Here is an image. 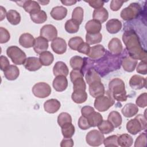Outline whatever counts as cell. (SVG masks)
Listing matches in <instances>:
<instances>
[{
    "label": "cell",
    "instance_id": "cell-24",
    "mask_svg": "<svg viewBox=\"0 0 147 147\" xmlns=\"http://www.w3.org/2000/svg\"><path fill=\"white\" fill-rule=\"evenodd\" d=\"M35 38L30 33H25L22 34L19 38V44L25 48H29L33 47Z\"/></svg>",
    "mask_w": 147,
    "mask_h": 147
},
{
    "label": "cell",
    "instance_id": "cell-52",
    "mask_svg": "<svg viewBox=\"0 0 147 147\" xmlns=\"http://www.w3.org/2000/svg\"><path fill=\"white\" fill-rule=\"evenodd\" d=\"M124 1H117V0H113L110 2V7L111 10L116 11H118L122 6Z\"/></svg>",
    "mask_w": 147,
    "mask_h": 147
},
{
    "label": "cell",
    "instance_id": "cell-1",
    "mask_svg": "<svg viewBox=\"0 0 147 147\" xmlns=\"http://www.w3.org/2000/svg\"><path fill=\"white\" fill-rule=\"evenodd\" d=\"M122 40L131 58L146 61V51L142 48L138 36L133 29L126 30L122 35Z\"/></svg>",
    "mask_w": 147,
    "mask_h": 147
},
{
    "label": "cell",
    "instance_id": "cell-25",
    "mask_svg": "<svg viewBox=\"0 0 147 147\" xmlns=\"http://www.w3.org/2000/svg\"><path fill=\"white\" fill-rule=\"evenodd\" d=\"M50 14L54 20H62L67 16V9L61 6H55L52 9Z\"/></svg>",
    "mask_w": 147,
    "mask_h": 147
},
{
    "label": "cell",
    "instance_id": "cell-23",
    "mask_svg": "<svg viewBox=\"0 0 147 147\" xmlns=\"http://www.w3.org/2000/svg\"><path fill=\"white\" fill-rule=\"evenodd\" d=\"M107 30L111 34L119 32L122 28V22L118 19L113 18L109 20L106 25Z\"/></svg>",
    "mask_w": 147,
    "mask_h": 147
},
{
    "label": "cell",
    "instance_id": "cell-48",
    "mask_svg": "<svg viewBox=\"0 0 147 147\" xmlns=\"http://www.w3.org/2000/svg\"><path fill=\"white\" fill-rule=\"evenodd\" d=\"M136 103L137 106L144 108L147 106V94L146 92L140 94L137 98Z\"/></svg>",
    "mask_w": 147,
    "mask_h": 147
},
{
    "label": "cell",
    "instance_id": "cell-2",
    "mask_svg": "<svg viewBox=\"0 0 147 147\" xmlns=\"http://www.w3.org/2000/svg\"><path fill=\"white\" fill-rule=\"evenodd\" d=\"M109 92L114 100L125 102L127 100V95L125 90L124 82L119 78H114L109 83Z\"/></svg>",
    "mask_w": 147,
    "mask_h": 147
},
{
    "label": "cell",
    "instance_id": "cell-28",
    "mask_svg": "<svg viewBox=\"0 0 147 147\" xmlns=\"http://www.w3.org/2000/svg\"><path fill=\"white\" fill-rule=\"evenodd\" d=\"M5 77L9 80H14L20 75L18 68L14 65H10L4 71Z\"/></svg>",
    "mask_w": 147,
    "mask_h": 147
},
{
    "label": "cell",
    "instance_id": "cell-15",
    "mask_svg": "<svg viewBox=\"0 0 147 147\" xmlns=\"http://www.w3.org/2000/svg\"><path fill=\"white\" fill-rule=\"evenodd\" d=\"M89 93L93 98H97L105 94V89L101 82H96L89 85Z\"/></svg>",
    "mask_w": 147,
    "mask_h": 147
},
{
    "label": "cell",
    "instance_id": "cell-46",
    "mask_svg": "<svg viewBox=\"0 0 147 147\" xmlns=\"http://www.w3.org/2000/svg\"><path fill=\"white\" fill-rule=\"evenodd\" d=\"M118 138L117 135H112L106 138L103 141V144L106 147L118 146Z\"/></svg>",
    "mask_w": 147,
    "mask_h": 147
},
{
    "label": "cell",
    "instance_id": "cell-9",
    "mask_svg": "<svg viewBox=\"0 0 147 147\" xmlns=\"http://www.w3.org/2000/svg\"><path fill=\"white\" fill-rule=\"evenodd\" d=\"M40 36L45 38L48 41H52L57 36V30L55 26L51 24L44 25L40 29Z\"/></svg>",
    "mask_w": 147,
    "mask_h": 147
},
{
    "label": "cell",
    "instance_id": "cell-3",
    "mask_svg": "<svg viewBox=\"0 0 147 147\" xmlns=\"http://www.w3.org/2000/svg\"><path fill=\"white\" fill-rule=\"evenodd\" d=\"M146 126V118L141 114L127 121L126 126L127 131L133 135H136L142 130H145Z\"/></svg>",
    "mask_w": 147,
    "mask_h": 147
},
{
    "label": "cell",
    "instance_id": "cell-59",
    "mask_svg": "<svg viewBox=\"0 0 147 147\" xmlns=\"http://www.w3.org/2000/svg\"><path fill=\"white\" fill-rule=\"evenodd\" d=\"M61 2L65 5V6H72L74 4H75L77 1H72V0H66V1H61Z\"/></svg>",
    "mask_w": 147,
    "mask_h": 147
},
{
    "label": "cell",
    "instance_id": "cell-58",
    "mask_svg": "<svg viewBox=\"0 0 147 147\" xmlns=\"http://www.w3.org/2000/svg\"><path fill=\"white\" fill-rule=\"evenodd\" d=\"M74 141L71 138H64L60 143L61 147H72L74 146Z\"/></svg>",
    "mask_w": 147,
    "mask_h": 147
},
{
    "label": "cell",
    "instance_id": "cell-61",
    "mask_svg": "<svg viewBox=\"0 0 147 147\" xmlns=\"http://www.w3.org/2000/svg\"><path fill=\"white\" fill-rule=\"evenodd\" d=\"M38 2L41 3L42 5H47L49 2V1H38Z\"/></svg>",
    "mask_w": 147,
    "mask_h": 147
},
{
    "label": "cell",
    "instance_id": "cell-30",
    "mask_svg": "<svg viewBox=\"0 0 147 147\" xmlns=\"http://www.w3.org/2000/svg\"><path fill=\"white\" fill-rule=\"evenodd\" d=\"M86 80L87 84L90 85L96 82H101V78L94 68H90L86 71Z\"/></svg>",
    "mask_w": 147,
    "mask_h": 147
},
{
    "label": "cell",
    "instance_id": "cell-13",
    "mask_svg": "<svg viewBox=\"0 0 147 147\" xmlns=\"http://www.w3.org/2000/svg\"><path fill=\"white\" fill-rule=\"evenodd\" d=\"M108 48L111 54L118 56L122 53L123 46L121 40L118 38L114 37L109 41Z\"/></svg>",
    "mask_w": 147,
    "mask_h": 147
},
{
    "label": "cell",
    "instance_id": "cell-50",
    "mask_svg": "<svg viewBox=\"0 0 147 147\" xmlns=\"http://www.w3.org/2000/svg\"><path fill=\"white\" fill-rule=\"evenodd\" d=\"M78 126L80 129L84 130H87L91 127L87 118L83 115H82L78 120Z\"/></svg>",
    "mask_w": 147,
    "mask_h": 147
},
{
    "label": "cell",
    "instance_id": "cell-40",
    "mask_svg": "<svg viewBox=\"0 0 147 147\" xmlns=\"http://www.w3.org/2000/svg\"><path fill=\"white\" fill-rule=\"evenodd\" d=\"M65 29L69 33H75L79 29V24L72 19L68 20L65 24Z\"/></svg>",
    "mask_w": 147,
    "mask_h": 147
},
{
    "label": "cell",
    "instance_id": "cell-45",
    "mask_svg": "<svg viewBox=\"0 0 147 147\" xmlns=\"http://www.w3.org/2000/svg\"><path fill=\"white\" fill-rule=\"evenodd\" d=\"M72 82L73 83L74 90H82L86 91V84L83 79V77H79L72 81Z\"/></svg>",
    "mask_w": 147,
    "mask_h": 147
},
{
    "label": "cell",
    "instance_id": "cell-47",
    "mask_svg": "<svg viewBox=\"0 0 147 147\" xmlns=\"http://www.w3.org/2000/svg\"><path fill=\"white\" fill-rule=\"evenodd\" d=\"M146 145V134L145 132L141 133L136 138L134 146L135 147H143Z\"/></svg>",
    "mask_w": 147,
    "mask_h": 147
},
{
    "label": "cell",
    "instance_id": "cell-60",
    "mask_svg": "<svg viewBox=\"0 0 147 147\" xmlns=\"http://www.w3.org/2000/svg\"><path fill=\"white\" fill-rule=\"evenodd\" d=\"M6 14H7V13H6L5 8H4L3 6H1V20H0L2 21L6 17Z\"/></svg>",
    "mask_w": 147,
    "mask_h": 147
},
{
    "label": "cell",
    "instance_id": "cell-5",
    "mask_svg": "<svg viewBox=\"0 0 147 147\" xmlns=\"http://www.w3.org/2000/svg\"><path fill=\"white\" fill-rule=\"evenodd\" d=\"M6 54L16 65L24 64L26 60L25 53L17 46L12 45L8 47L6 49Z\"/></svg>",
    "mask_w": 147,
    "mask_h": 147
},
{
    "label": "cell",
    "instance_id": "cell-17",
    "mask_svg": "<svg viewBox=\"0 0 147 147\" xmlns=\"http://www.w3.org/2000/svg\"><path fill=\"white\" fill-rule=\"evenodd\" d=\"M106 52V49H105V47L102 45L98 44L90 48V52L87 56L91 59L98 60L102 57L105 55Z\"/></svg>",
    "mask_w": 147,
    "mask_h": 147
},
{
    "label": "cell",
    "instance_id": "cell-55",
    "mask_svg": "<svg viewBox=\"0 0 147 147\" xmlns=\"http://www.w3.org/2000/svg\"><path fill=\"white\" fill-rule=\"evenodd\" d=\"M90 46L88 44H87V42H83L81 44V45L79 47V48L78 49L77 51H78L79 53H83L85 55H88L90 50Z\"/></svg>",
    "mask_w": 147,
    "mask_h": 147
},
{
    "label": "cell",
    "instance_id": "cell-34",
    "mask_svg": "<svg viewBox=\"0 0 147 147\" xmlns=\"http://www.w3.org/2000/svg\"><path fill=\"white\" fill-rule=\"evenodd\" d=\"M7 21L11 25H17L21 21L20 14L15 10H9L6 14Z\"/></svg>",
    "mask_w": 147,
    "mask_h": 147
},
{
    "label": "cell",
    "instance_id": "cell-57",
    "mask_svg": "<svg viewBox=\"0 0 147 147\" xmlns=\"http://www.w3.org/2000/svg\"><path fill=\"white\" fill-rule=\"evenodd\" d=\"M94 109L90 106H85L83 107L81 109V113L83 116L85 117H87L90 114H91L92 112H94Z\"/></svg>",
    "mask_w": 147,
    "mask_h": 147
},
{
    "label": "cell",
    "instance_id": "cell-22",
    "mask_svg": "<svg viewBox=\"0 0 147 147\" xmlns=\"http://www.w3.org/2000/svg\"><path fill=\"white\" fill-rule=\"evenodd\" d=\"M85 29L87 33L95 34L100 33L102 29V24L97 20H91L86 24Z\"/></svg>",
    "mask_w": 147,
    "mask_h": 147
},
{
    "label": "cell",
    "instance_id": "cell-56",
    "mask_svg": "<svg viewBox=\"0 0 147 147\" xmlns=\"http://www.w3.org/2000/svg\"><path fill=\"white\" fill-rule=\"evenodd\" d=\"M83 76H84V74L82 71V70H80V69H73L70 73V79L71 82L79 77H83Z\"/></svg>",
    "mask_w": 147,
    "mask_h": 147
},
{
    "label": "cell",
    "instance_id": "cell-26",
    "mask_svg": "<svg viewBox=\"0 0 147 147\" xmlns=\"http://www.w3.org/2000/svg\"><path fill=\"white\" fill-rule=\"evenodd\" d=\"M138 108L137 105L132 103L126 104L121 110V112L124 117L130 118L136 115L138 112Z\"/></svg>",
    "mask_w": 147,
    "mask_h": 147
},
{
    "label": "cell",
    "instance_id": "cell-36",
    "mask_svg": "<svg viewBox=\"0 0 147 147\" xmlns=\"http://www.w3.org/2000/svg\"><path fill=\"white\" fill-rule=\"evenodd\" d=\"M39 59L42 65L49 66L53 63L54 56L51 52L45 51L40 54Z\"/></svg>",
    "mask_w": 147,
    "mask_h": 147
},
{
    "label": "cell",
    "instance_id": "cell-38",
    "mask_svg": "<svg viewBox=\"0 0 147 147\" xmlns=\"http://www.w3.org/2000/svg\"><path fill=\"white\" fill-rule=\"evenodd\" d=\"M99 130L102 133L107 134L114 131V127L108 120H103L98 126Z\"/></svg>",
    "mask_w": 147,
    "mask_h": 147
},
{
    "label": "cell",
    "instance_id": "cell-53",
    "mask_svg": "<svg viewBox=\"0 0 147 147\" xmlns=\"http://www.w3.org/2000/svg\"><path fill=\"white\" fill-rule=\"evenodd\" d=\"M85 2L88 3L91 7L94 8L95 9H99V8L102 7L104 5V3H105V1H99V0L87 1H85Z\"/></svg>",
    "mask_w": 147,
    "mask_h": 147
},
{
    "label": "cell",
    "instance_id": "cell-16",
    "mask_svg": "<svg viewBox=\"0 0 147 147\" xmlns=\"http://www.w3.org/2000/svg\"><path fill=\"white\" fill-rule=\"evenodd\" d=\"M25 68L29 71H36L41 68L42 64L40 59L36 57H29L24 64Z\"/></svg>",
    "mask_w": 147,
    "mask_h": 147
},
{
    "label": "cell",
    "instance_id": "cell-29",
    "mask_svg": "<svg viewBox=\"0 0 147 147\" xmlns=\"http://www.w3.org/2000/svg\"><path fill=\"white\" fill-rule=\"evenodd\" d=\"M87 94L85 90H74L72 95L71 98L72 100L78 104H81L86 101L87 99Z\"/></svg>",
    "mask_w": 147,
    "mask_h": 147
},
{
    "label": "cell",
    "instance_id": "cell-8",
    "mask_svg": "<svg viewBox=\"0 0 147 147\" xmlns=\"http://www.w3.org/2000/svg\"><path fill=\"white\" fill-rule=\"evenodd\" d=\"M105 137L103 134L98 130H92L86 135V141L87 143L92 146H98L103 143Z\"/></svg>",
    "mask_w": 147,
    "mask_h": 147
},
{
    "label": "cell",
    "instance_id": "cell-54",
    "mask_svg": "<svg viewBox=\"0 0 147 147\" xmlns=\"http://www.w3.org/2000/svg\"><path fill=\"white\" fill-rule=\"evenodd\" d=\"M0 65H1V69L4 71L9 65L10 62L8 59L3 55H1L0 57Z\"/></svg>",
    "mask_w": 147,
    "mask_h": 147
},
{
    "label": "cell",
    "instance_id": "cell-12",
    "mask_svg": "<svg viewBox=\"0 0 147 147\" xmlns=\"http://www.w3.org/2000/svg\"><path fill=\"white\" fill-rule=\"evenodd\" d=\"M146 79L138 75L132 76L129 80V85L132 89L138 90L146 87Z\"/></svg>",
    "mask_w": 147,
    "mask_h": 147
},
{
    "label": "cell",
    "instance_id": "cell-49",
    "mask_svg": "<svg viewBox=\"0 0 147 147\" xmlns=\"http://www.w3.org/2000/svg\"><path fill=\"white\" fill-rule=\"evenodd\" d=\"M10 34L9 32V31L3 28H0V43L3 44L6 43L10 40Z\"/></svg>",
    "mask_w": 147,
    "mask_h": 147
},
{
    "label": "cell",
    "instance_id": "cell-33",
    "mask_svg": "<svg viewBox=\"0 0 147 147\" xmlns=\"http://www.w3.org/2000/svg\"><path fill=\"white\" fill-rule=\"evenodd\" d=\"M91 127L98 126L103 121L102 115L98 112L94 111L86 117Z\"/></svg>",
    "mask_w": 147,
    "mask_h": 147
},
{
    "label": "cell",
    "instance_id": "cell-18",
    "mask_svg": "<svg viewBox=\"0 0 147 147\" xmlns=\"http://www.w3.org/2000/svg\"><path fill=\"white\" fill-rule=\"evenodd\" d=\"M52 86L56 91H64L66 90L68 86V80L66 76L61 75L56 76L53 81Z\"/></svg>",
    "mask_w": 147,
    "mask_h": 147
},
{
    "label": "cell",
    "instance_id": "cell-14",
    "mask_svg": "<svg viewBox=\"0 0 147 147\" xmlns=\"http://www.w3.org/2000/svg\"><path fill=\"white\" fill-rule=\"evenodd\" d=\"M48 46V41L45 38L39 36L35 38L33 49L36 53L41 54V53L47 51Z\"/></svg>",
    "mask_w": 147,
    "mask_h": 147
},
{
    "label": "cell",
    "instance_id": "cell-7",
    "mask_svg": "<svg viewBox=\"0 0 147 147\" xmlns=\"http://www.w3.org/2000/svg\"><path fill=\"white\" fill-rule=\"evenodd\" d=\"M51 87L47 83L38 82L32 87V92L34 95L39 98H45L51 94Z\"/></svg>",
    "mask_w": 147,
    "mask_h": 147
},
{
    "label": "cell",
    "instance_id": "cell-4",
    "mask_svg": "<svg viewBox=\"0 0 147 147\" xmlns=\"http://www.w3.org/2000/svg\"><path fill=\"white\" fill-rule=\"evenodd\" d=\"M115 103V100L111 96L109 91L106 92V95L99 96L95 98L94 107L100 112L108 110Z\"/></svg>",
    "mask_w": 147,
    "mask_h": 147
},
{
    "label": "cell",
    "instance_id": "cell-44",
    "mask_svg": "<svg viewBox=\"0 0 147 147\" xmlns=\"http://www.w3.org/2000/svg\"><path fill=\"white\" fill-rule=\"evenodd\" d=\"M72 117L71 115L66 112L61 113L57 117V123L59 126L61 127L66 123H72Z\"/></svg>",
    "mask_w": 147,
    "mask_h": 147
},
{
    "label": "cell",
    "instance_id": "cell-42",
    "mask_svg": "<svg viewBox=\"0 0 147 147\" xmlns=\"http://www.w3.org/2000/svg\"><path fill=\"white\" fill-rule=\"evenodd\" d=\"M84 10L82 7L78 6L75 7L72 13V19L76 21L80 24H82L83 20Z\"/></svg>",
    "mask_w": 147,
    "mask_h": 147
},
{
    "label": "cell",
    "instance_id": "cell-11",
    "mask_svg": "<svg viewBox=\"0 0 147 147\" xmlns=\"http://www.w3.org/2000/svg\"><path fill=\"white\" fill-rule=\"evenodd\" d=\"M51 48L53 51L58 55H61L67 50V43L65 41L60 37H57L51 42Z\"/></svg>",
    "mask_w": 147,
    "mask_h": 147
},
{
    "label": "cell",
    "instance_id": "cell-43",
    "mask_svg": "<svg viewBox=\"0 0 147 147\" xmlns=\"http://www.w3.org/2000/svg\"><path fill=\"white\" fill-rule=\"evenodd\" d=\"M84 42L83 40L79 36H75L71 38L68 41L69 47L74 51H77L82 43Z\"/></svg>",
    "mask_w": 147,
    "mask_h": 147
},
{
    "label": "cell",
    "instance_id": "cell-20",
    "mask_svg": "<svg viewBox=\"0 0 147 147\" xmlns=\"http://www.w3.org/2000/svg\"><path fill=\"white\" fill-rule=\"evenodd\" d=\"M137 60L131 58L129 55L126 56L122 59V65L123 69L129 72L134 71L137 64Z\"/></svg>",
    "mask_w": 147,
    "mask_h": 147
},
{
    "label": "cell",
    "instance_id": "cell-21",
    "mask_svg": "<svg viewBox=\"0 0 147 147\" xmlns=\"http://www.w3.org/2000/svg\"><path fill=\"white\" fill-rule=\"evenodd\" d=\"M53 73L55 76L60 75L67 76L69 74V69L65 63L59 61L56 62L53 66Z\"/></svg>",
    "mask_w": 147,
    "mask_h": 147
},
{
    "label": "cell",
    "instance_id": "cell-37",
    "mask_svg": "<svg viewBox=\"0 0 147 147\" xmlns=\"http://www.w3.org/2000/svg\"><path fill=\"white\" fill-rule=\"evenodd\" d=\"M71 67L75 69L82 70L84 65V59L79 56H74L69 61Z\"/></svg>",
    "mask_w": 147,
    "mask_h": 147
},
{
    "label": "cell",
    "instance_id": "cell-41",
    "mask_svg": "<svg viewBox=\"0 0 147 147\" xmlns=\"http://www.w3.org/2000/svg\"><path fill=\"white\" fill-rule=\"evenodd\" d=\"M86 42L89 45H92L99 43L102 40V35L100 33L90 34L87 33L86 35Z\"/></svg>",
    "mask_w": 147,
    "mask_h": 147
},
{
    "label": "cell",
    "instance_id": "cell-31",
    "mask_svg": "<svg viewBox=\"0 0 147 147\" xmlns=\"http://www.w3.org/2000/svg\"><path fill=\"white\" fill-rule=\"evenodd\" d=\"M107 120L112 123L114 128H116L121 125L122 118L119 112L117 111H113L109 113Z\"/></svg>",
    "mask_w": 147,
    "mask_h": 147
},
{
    "label": "cell",
    "instance_id": "cell-51",
    "mask_svg": "<svg viewBox=\"0 0 147 147\" xmlns=\"http://www.w3.org/2000/svg\"><path fill=\"white\" fill-rule=\"evenodd\" d=\"M137 72L138 74H141L142 75H146L147 72V64H146V61H141L136 69Z\"/></svg>",
    "mask_w": 147,
    "mask_h": 147
},
{
    "label": "cell",
    "instance_id": "cell-32",
    "mask_svg": "<svg viewBox=\"0 0 147 147\" xmlns=\"http://www.w3.org/2000/svg\"><path fill=\"white\" fill-rule=\"evenodd\" d=\"M32 21L36 24H42L47 20V15L45 11L40 10L35 13L30 14Z\"/></svg>",
    "mask_w": 147,
    "mask_h": 147
},
{
    "label": "cell",
    "instance_id": "cell-27",
    "mask_svg": "<svg viewBox=\"0 0 147 147\" xmlns=\"http://www.w3.org/2000/svg\"><path fill=\"white\" fill-rule=\"evenodd\" d=\"M92 17L94 20H97L101 24L105 22L109 17L108 11L105 7H101L99 9H95L93 11Z\"/></svg>",
    "mask_w": 147,
    "mask_h": 147
},
{
    "label": "cell",
    "instance_id": "cell-19",
    "mask_svg": "<svg viewBox=\"0 0 147 147\" xmlns=\"http://www.w3.org/2000/svg\"><path fill=\"white\" fill-rule=\"evenodd\" d=\"M61 103L56 99H50L44 103V108L46 112L53 114L56 113L60 108Z\"/></svg>",
    "mask_w": 147,
    "mask_h": 147
},
{
    "label": "cell",
    "instance_id": "cell-39",
    "mask_svg": "<svg viewBox=\"0 0 147 147\" xmlns=\"http://www.w3.org/2000/svg\"><path fill=\"white\" fill-rule=\"evenodd\" d=\"M61 127V133L64 138H71L74 136L75 129L72 123H66Z\"/></svg>",
    "mask_w": 147,
    "mask_h": 147
},
{
    "label": "cell",
    "instance_id": "cell-10",
    "mask_svg": "<svg viewBox=\"0 0 147 147\" xmlns=\"http://www.w3.org/2000/svg\"><path fill=\"white\" fill-rule=\"evenodd\" d=\"M18 6L22 7L25 11L30 14L41 10L40 4L35 1H22L16 2Z\"/></svg>",
    "mask_w": 147,
    "mask_h": 147
},
{
    "label": "cell",
    "instance_id": "cell-35",
    "mask_svg": "<svg viewBox=\"0 0 147 147\" xmlns=\"http://www.w3.org/2000/svg\"><path fill=\"white\" fill-rule=\"evenodd\" d=\"M133 139L131 136L124 133L120 135L118 138V146L121 147H129L133 145Z\"/></svg>",
    "mask_w": 147,
    "mask_h": 147
},
{
    "label": "cell",
    "instance_id": "cell-6",
    "mask_svg": "<svg viewBox=\"0 0 147 147\" xmlns=\"http://www.w3.org/2000/svg\"><path fill=\"white\" fill-rule=\"evenodd\" d=\"M141 11V6L138 3H131L124 8L120 13L121 17L125 21H130L136 18Z\"/></svg>",
    "mask_w": 147,
    "mask_h": 147
}]
</instances>
